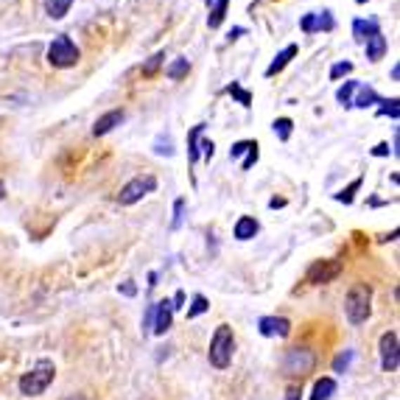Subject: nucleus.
Returning <instances> with one entry per match:
<instances>
[{
	"mask_svg": "<svg viewBox=\"0 0 400 400\" xmlns=\"http://www.w3.org/2000/svg\"><path fill=\"white\" fill-rule=\"evenodd\" d=\"M345 314L350 325H364L373 314V288L367 283H356L345 297Z\"/></svg>",
	"mask_w": 400,
	"mask_h": 400,
	"instance_id": "1",
	"label": "nucleus"
},
{
	"mask_svg": "<svg viewBox=\"0 0 400 400\" xmlns=\"http://www.w3.org/2000/svg\"><path fill=\"white\" fill-rule=\"evenodd\" d=\"M53 375H56L53 361H51V359H39V361L20 378V392H22L25 398H36V395H42V392L53 384Z\"/></svg>",
	"mask_w": 400,
	"mask_h": 400,
	"instance_id": "2",
	"label": "nucleus"
},
{
	"mask_svg": "<svg viewBox=\"0 0 400 400\" xmlns=\"http://www.w3.org/2000/svg\"><path fill=\"white\" fill-rule=\"evenodd\" d=\"M232 350H235V336H232V328L229 325H218L213 339H210V350H207V359L215 370H227L229 361H232Z\"/></svg>",
	"mask_w": 400,
	"mask_h": 400,
	"instance_id": "3",
	"label": "nucleus"
},
{
	"mask_svg": "<svg viewBox=\"0 0 400 400\" xmlns=\"http://www.w3.org/2000/svg\"><path fill=\"white\" fill-rule=\"evenodd\" d=\"M314 370H316V353L311 347H291V350H286L283 373L288 378H305Z\"/></svg>",
	"mask_w": 400,
	"mask_h": 400,
	"instance_id": "4",
	"label": "nucleus"
},
{
	"mask_svg": "<svg viewBox=\"0 0 400 400\" xmlns=\"http://www.w3.org/2000/svg\"><path fill=\"white\" fill-rule=\"evenodd\" d=\"M79 48H76V42L67 36V34H59V36H53V42L48 45V62L53 65V67H73L76 62H79Z\"/></svg>",
	"mask_w": 400,
	"mask_h": 400,
	"instance_id": "5",
	"label": "nucleus"
},
{
	"mask_svg": "<svg viewBox=\"0 0 400 400\" xmlns=\"http://www.w3.org/2000/svg\"><path fill=\"white\" fill-rule=\"evenodd\" d=\"M339 274H342V263L339 260H314L308 266V272H305V283L325 286V283H333Z\"/></svg>",
	"mask_w": 400,
	"mask_h": 400,
	"instance_id": "6",
	"label": "nucleus"
},
{
	"mask_svg": "<svg viewBox=\"0 0 400 400\" xmlns=\"http://www.w3.org/2000/svg\"><path fill=\"white\" fill-rule=\"evenodd\" d=\"M157 188V180L152 177V174H146V177H135V180H129L124 188H121V194H118V201L121 204H135V201H140L146 194H152Z\"/></svg>",
	"mask_w": 400,
	"mask_h": 400,
	"instance_id": "7",
	"label": "nucleus"
},
{
	"mask_svg": "<svg viewBox=\"0 0 400 400\" xmlns=\"http://www.w3.org/2000/svg\"><path fill=\"white\" fill-rule=\"evenodd\" d=\"M400 364V353H398V333L395 331H387L381 336V367L387 373H395Z\"/></svg>",
	"mask_w": 400,
	"mask_h": 400,
	"instance_id": "8",
	"label": "nucleus"
},
{
	"mask_svg": "<svg viewBox=\"0 0 400 400\" xmlns=\"http://www.w3.org/2000/svg\"><path fill=\"white\" fill-rule=\"evenodd\" d=\"M258 328H260V333L263 336H269V339H286L288 333H291V322L286 319V316H263L260 322H258Z\"/></svg>",
	"mask_w": 400,
	"mask_h": 400,
	"instance_id": "9",
	"label": "nucleus"
},
{
	"mask_svg": "<svg viewBox=\"0 0 400 400\" xmlns=\"http://www.w3.org/2000/svg\"><path fill=\"white\" fill-rule=\"evenodd\" d=\"M333 25H336V20L331 17V11H322V14H305L302 20H300V28L305 31V34H314V31H333Z\"/></svg>",
	"mask_w": 400,
	"mask_h": 400,
	"instance_id": "10",
	"label": "nucleus"
},
{
	"mask_svg": "<svg viewBox=\"0 0 400 400\" xmlns=\"http://www.w3.org/2000/svg\"><path fill=\"white\" fill-rule=\"evenodd\" d=\"M171 302L168 300H163V302H157L154 305V325H152V331L157 333V336H166V331L171 328Z\"/></svg>",
	"mask_w": 400,
	"mask_h": 400,
	"instance_id": "11",
	"label": "nucleus"
},
{
	"mask_svg": "<svg viewBox=\"0 0 400 400\" xmlns=\"http://www.w3.org/2000/svg\"><path fill=\"white\" fill-rule=\"evenodd\" d=\"M124 109H112V112H107V115H101L98 121H95V126H93V135L95 138H101V135H107V132H112L115 126H121L124 124Z\"/></svg>",
	"mask_w": 400,
	"mask_h": 400,
	"instance_id": "12",
	"label": "nucleus"
},
{
	"mask_svg": "<svg viewBox=\"0 0 400 400\" xmlns=\"http://www.w3.org/2000/svg\"><path fill=\"white\" fill-rule=\"evenodd\" d=\"M258 229H260V224L252 218V215H241L238 221H235V238L238 241H249V238H255L258 235Z\"/></svg>",
	"mask_w": 400,
	"mask_h": 400,
	"instance_id": "13",
	"label": "nucleus"
},
{
	"mask_svg": "<svg viewBox=\"0 0 400 400\" xmlns=\"http://www.w3.org/2000/svg\"><path fill=\"white\" fill-rule=\"evenodd\" d=\"M294 56H297V45H288V48H283V51L274 56V62L266 67V76H269V79H272V76H277V73H280V70H283V67H286V65H288Z\"/></svg>",
	"mask_w": 400,
	"mask_h": 400,
	"instance_id": "14",
	"label": "nucleus"
},
{
	"mask_svg": "<svg viewBox=\"0 0 400 400\" xmlns=\"http://www.w3.org/2000/svg\"><path fill=\"white\" fill-rule=\"evenodd\" d=\"M384 53H387V36L378 31V34H373V36L367 39V59H370V62H378V59H384Z\"/></svg>",
	"mask_w": 400,
	"mask_h": 400,
	"instance_id": "15",
	"label": "nucleus"
},
{
	"mask_svg": "<svg viewBox=\"0 0 400 400\" xmlns=\"http://www.w3.org/2000/svg\"><path fill=\"white\" fill-rule=\"evenodd\" d=\"M373 34H378V22L375 20H356L353 22V36L359 42H367Z\"/></svg>",
	"mask_w": 400,
	"mask_h": 400,
	"instance_id": "16",
	"label": "nucleus"
},
{
	"mask_svg": "<svg viewBox=\"0 0 400 400\" xmlns=\"http://www.w3.org/2000/svg\"><path fill=\"white\" fill-rule=\"evenodd\" d=\"M333 392H336V381H333V378H319V381L314 384V395H311V400H331L333 398Z\"/></svg>",
	"mask_w": 400,
	"mask_h": 400,
	"instance_id": "17",
	"label": "nucleus"
},
{
	"mask_svg": "<svg viewBox=\"0 0 400 400\" xmlns=\"http://www.w3.org/2000/svg\"><path fill=\"white\" fill-rule=\"evenodd\" d=\"M70 6H73V0H45V14L53 20H62L70 11Z\"/></svg>",
	"mask_w": 400,
	"mask_h": 400,
	"instance_id": "18",
	"label": "nucleus"
},
{
	"mask_svg": "<svg viewBox=\"0 0 400 400\" xmlns=\"http://www.w3.org/2000/svg\"><path fill=\"white\" fill-rule=\"evenodd\" d=\"M210 3H213V6H210L207 25H210V28H218L221 20H224V14H227V3H229V0H210Z\"/></svg>",
	"mask_w": 400,
	"mask_h": 400,
	"instance_id": "19",
	"label": "nucleus"
},
{
	"mask_svg": "<svg viewBox=\"0 0 400 400\" xmlns=\"http://www.w3.org/2000/svg\"><path fill=\"white\" fill-rule=\"evenodd\" d=\"M201 132H204V124L194 126V129H191V135H188V160H191V163H196V160H199V138H201Z\"/></svg>",
	"mask_w": 400,
	"mask_h": 400,
	"instance_id": "20",
	"label": "nucleus"
},
{
	"mask_svg": "<svg viewBox=\"0 0 400 400\" xmlns=\"http://www.w3.org/2000/svg\"><path fill=\"white\" fill-rule=\"evenodd\" d=\"M381 98H378V93L373 90V87H359V98L353 101V107H361V109H367V107H373V104H378Z\"/></svg>",
	"mask_w": 400,
	"mask_h": 400,
	"instance_id": "21",
	"label": "nucleus"
},
{
	"mask_svg": "<svg viewBox=\"0 0 400 400\" xmlns=\"http://www.w3.org/2000/svg\"><path fill=\"white\" fill-rule=\"evenodd\" d=\"M188 70H191V62L188 59H177V62H171L166 67V76L168 79H182V76H188Z\"/></svg>",
	"mask_w": 400,
	"mask_h": 400,
	"instance_id": "22",
	"label": "nucleus"
},
{
	"mask_svg": "<svg viewBox=\"0 0 400 400\" xmlns=\"http://www.w3.org/2000/svg\"><path fill=\"white\" fill-rule=\"evenodd\" d=\"M361 84L359 81H345V87H339V93H336V101L342 104V107H353V90H359Z\"/></svg>",
	"mask_w": 400,
	"mask_h": 400,
	"instance_id": "23",
	"label": "nucleus"
},
{
	"mask_svg": "<svg viewBox=\"0 0 400 400\" xmlns=\"http://www.w3.org/2000/svg\"><path fill=\"white\" fill-rule=\"evenodd\" d=\"M291 129H294V124H291L288 118H277V121H274V135H277L280 140H288V138H291Z\"/></svg>",
	"mask_w": 400,
	"mask_h": 400,
	"instance_id": "24",
	"label": "nucleus"
},
{
	"mask_svg": "<svg viewBox=\"0 0 400 400\" xmlns=\"http://www.w3.org/2000/svg\"><path fill=\"white\" fill-rule=\"evenodd\" d=\"M350 361H353V350H345L333 359V373H347L350 370Z\"/></svg>",
	"mask_w": 400,
	"mask_h": 400,
	"instance_id": "25",
	"label": "nucleus"
},
{
	"mask_svg": "<svg viewBox=\"0 0 400 400\" xmlns=\"http://www.w3.org/2000/svg\"><path fill=\"white\" fill-rule=\"evenodd\" d=\"M163 59H166V53H163V51H160V53H154V56H152V59H149V62L143 65V76H154V73L160 70Z\"/></svg>",
	"mask_w": 400,
	"mask_h": 400,
	"instance_id": "26",
	"label": "nucleus"
},
{
	"mask_svg": "<svg viewBox=\"0 0 400 400\" xmlns=\"http://www.w3.org/2000/svg\"><path fill=\"white\" fill-rule=\"evenodd\" d=\"M227 93H229V95H235V98H238V101H241L244 107H252V95H249L246 90H241V87H238L235 81H232V84L227 87Z\"/></svg>",
	"mask_w": 400,
	"mask_h": 400,
	"instance_id": "27",
	"label": "nucleus"
},
{
	"mask_svg": "<svg viewBox=\"0 0 400 400\" xmlns=\"http://www.w3.org/2000/svg\"><path fill=\"white\" fill-rule=\"evenodd\" d=\"M359 188H361V177H359V180H356V182H353L350 188H345L342 194H336V199L345 201V204H350V201H353V196H356V191H359Z\"/></svg>",
	"mask_w": 400,
	"mask_h": 400,
	"instance_id": "28",
	"label": "nucleus"
},
{
	"mask_svg": "<svg viewBox=\"0 0 400 400\" xmlns=\"http://www.w3.org/2000/svg\"><path fill=\"white\" fill-rule=\"evenodd\" d=\"M353 70V62H339V65H333L331 67V79L336 81V79H342V76H347Z\"/></svg>",
	"mask_w": 400,
	"mask_h": 400,
	"instance_id": "29",
	"label": "nucleus"
},
{
	"mask_svg": "<svg viewBox=\"0 0 400 400\" xmlns=\"http://www.w3.org/2000/svg\"><path fill=\"white\" fill-rule=\"evenodd\" d=\"M207 308H210V305H207V300H204V297H201V294H196V297H194V308H191V311H188V316H191V319H194V316H199V314H204V311H207Z\"/></svg>",
	"mask_w": 400,
	"mask_h": 400,
	"instance_id": "30",
	"label": "nucleus"
},
{
	"mask_svg": "<svg viewBox=\"0 0 400 400\" xmlns=\"http://www.w3.org/2000/svg\"><path fill=\"white\" fill-rule=\"evenodd\" d=\"M378 104H384V107H381V115H392V118L398 121V115H400L398 98H392V101H378Z\"/></svg>",
	"mask_w": 400,
	"mask_h": 400,
	"instance_id": "31",
	"label": "nucleus"
},
{
	"mask_svg": "<svg viewBox=\"0 0 400 400\" xmlns=\"http://www.w3.org/2000/svg\"><path fill=\"white\" fill-rule=\"evenodd\" d=\"M249 146H252V140H241V143H235V146L229 149V160H235V157L246 154V152H249Z\"/></svg>",
	"mask_w": 400,
	"mask_h": 400,
	"instance_id": "32",
	"label": "nucleus"
},
{
	"mask_svg": "<svg viewBox=\"0 0 400 400\" xmlns=\"http://www.w3.org/2000/svg\"><path fill=\"white\" fill-rule=\"evenodd\" d=\"M255 163H258V143H252V146H249V152H246V160H244V166H241V168H244V171H249Z\"/></svg>",
	"mask_w": 400,
	"mask_h": 400,
	"instance_id": "33",
	"label": "nucleus"
},
{
	"mask_svg": "<svg viewBox=\"0 0 400 400\" xmlns=\"http://www.w3.org/2000/svg\"><path fill=\"white\" fill-rule=\"evenodd\" d=\"M182 207H185V199L174 201V227H180V218H182Z\"/></svg>",
	"mask_w": 400,
	"mask_h": 400,
	"instance_id": "34",
	"label": "nucleus"
},
{
	"mask_svg": "<svg viewBox=\"0 0 400 400\" xmlns=\"http://www.w3.org/2000/svg\"><path fill=\"white\" fill-rule=\"evenodd\" d=\"M302 398V389H300V387H297V384H294V387H288V389H286V400H300Z\"/></svg>",
	"mask_w": 400,
	"mask_h": 400,
	"instance_id": "35",
	"label": "nucleus"
},
{
	"mask_svg": "<svg viewBox=\"0 0 400 400\" xmlns=\"http://www.w3.org/2000/svg\"><path fill=\"white\" fill-rule=\"evenodd\" d=\"M199 149H201V154H204V157L210 160V157H213V149H215V146H213V140H201Z\"/></svg>",
	"mask_w": 400,
	"mask_h": 400,
	"instance_id": "36",
	"label": "nucleus"
},
{
	"mask_svg": "<svg viewBox=\"0 0 400 400\" xmlns=\"http://www.w3.org/2000/svg\"><path fill=\"white\" fill-rule=\"evenodd\" d=\"M121 294H126V297H135V294H138V288H135V283H132V280H126V283L121 286Z\"/></svg>",
	"mask_w": 400,
	"mask_h": 400,
	"instance_id": "37",
	"label": "nucleus"
},
{
	"mask_svg": "<svg viewBox=\"0 0 400 400\" xmlns=\"http://www.w3.org/2000/svg\"><path fill=\"white\" fill-rule=\"evenodd\" d=\"M373 154H375V157H387V154H389V146H387V143H378Z\"/></svg>",
	"mask_w": 400,
	"mask_h": 400,
	"instance_id": "38",
	"label": "nucleus"
},
{
	"mask_svg": "<svg viewBox=\"0 0 400 400\" xmlns=\"http://www.w3.org/2000/svg\"><path fill=\"white\" fill-rule=\"evenodd\" d=\"M182 302H185V294H182V291H177V297H174V305H171V308H182Z\"/></svg>",
	"mask_w": 400,
	"mask_h": 400,
	"instance_id": "39",
	"label": "nucleus"
},
{
	"mask_svg": "<svg viewBox=\"0 0 400 400\" xmlns=\"http://www.w3.org/2000/svg\"><path fill=\"white\" fill-rule=\"evenodd\" d=\"M269 204H272V207H283V204H286V199H272Z\"/></svg>",
	"mask_w": 400,
	"mask_h": 400,
	"instance_id": "40",
	"label": "nucleus"
},
{
	"mask_svg": "<svg viewBox=\"0 0 400 400\" xmlns=\"http://www.w3.org/2000/svg\"><path fill=\"white\" fill-rule=\"evenodd\" d=\"M3 196H6V185L0 182V199H3Z\"/></svg>",
	"mask_w": 400,
	"mask_h": 400,
	"instance_id": "41",
	"label": "nucleus"
},
{
	"mask_svg": "<svg viewBox=\"0 0 400 400\" xmlns=\"http://www.w3.org/2000/svg\"><path fill=\"white\" fill-rule=\"evenodd\" d=\"M359 3H367V0H359Z\"/></svg>",
	"mask_w": 400,
	"mask_h": 400,
	"instance_id": "42",
	"label": "nucleus"
}]
</instances>
